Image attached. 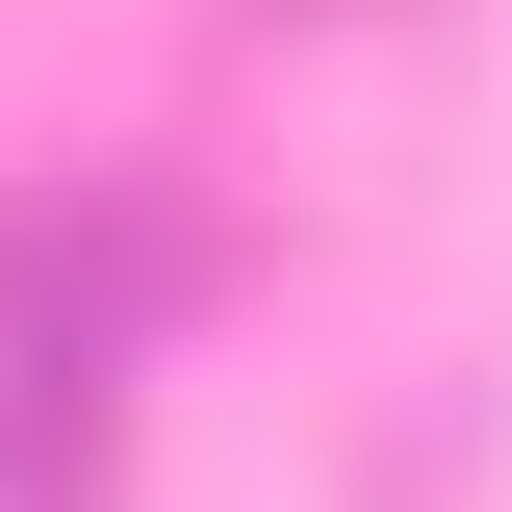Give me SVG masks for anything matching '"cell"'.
<instances>
[{
	"mask_svg": "<svg viewBox=\"0 0 512 512\" xmlns=\"http://www.w3.org/2000/svg\"><path fill=\"white\" fill-rule=\"evenodd\" d=\"M180 308V231L154 180H77V205H0V512H103L128 436V359Z\"/></svg>",
	"mask_w": 512,
	"mask_h": 512,
	"instance_id": "6da1fadb",
	"label": "cell"
}]
</instances>
